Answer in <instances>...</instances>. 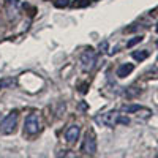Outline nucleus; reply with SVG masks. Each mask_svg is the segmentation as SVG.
I'll use <instances>...</instances> for the list:
<instances>
[{"label": "nucleus", "instance_id": "obj_1", "mask_svg": "<svg viewBox=\"0 0 158 158\" xmlns=\"http://www.w3.org/2000/svg\"><path fill=\"white\" fill-rule=\"evenodd\" d=\"M16 125H18V112H10L3 118V122L0 123V131L3 135H11L16 130Z\"/></svg>", "mask_w": 158, "mask_h": 158}, {"label": "nucleus", "instance_id": "obj_2", "mask_svg": "<svg viewBox=\"0 0 158 158\" xmlns=\"http://www.w3.org/2000/svg\"><path fill=\"white\" fill-rule=\"evenodd\" d=\"M95 63H97V54L92 48H89L81 56V67H82L84 71H90L92 68H94Z\"/></svg>", "mask_w": 158, "mask_h": 158}, {"label": "nucleus", "instance_id": "obj_3", "mask_svg": "<svg viewBox=\"0 0 158 158\" xmlns=\"http://www.w3.org/2000/svg\"><path fill=\"white\" fill-rule=\"evenodd\" d=\"M24 130L27 131L29 135H36L40 131V117L36 114L27 115V118H25V122H24Z\"/></svg>", "mask_w": 158, "mask_h": 158}, {"label": "nucleus", "instance_id": "obj_4", "mask_svg": "<svg viewBox=\"0 0 158 158\" xmlns=\"http://www.w3.org/2000/svg\"><path fill=\"white\" fill-rule=\"evenodd\" d=\"M118 115L115 111H111V112H106L103 114L101 117H97V122H100L101 125H106V127H114L118 123Z\"/></svg>", "mask_w": 158, "mask_h": 158}, {"label": "nucleus", "instance_id": "obj_5", "mask_svg": "<svg viewBox=\"0 0 158 158\" xmlns=\"http://www.w3.org/2000/svg\"><path fill=\"white\" fill-rule=\"evenodd\" d=\"M82 150L87 153V155H94L97 152V141H95V136L92 133H87L85 138H84V144H82Z\"/></svg>", "mask_w": 158, "mask_h": 158}, {"label": "nucleus", "instance_id": "obj_6", "mask_svg": "<svg viewBox=\"0 0 158 158\" xmlns=\"http://www.w3.org/2000/svg\"><path fill=\"white\" fill-rule=\"evenodd\" d=\"M79 133H81V128H79L77 125H71L68 130H67V133H65V139H67V142H74L77 138H79Z\"/></svg>", "mask_w": 158, "mask_h": 158}, {"label": "nucleus", "instance_id": "obj_7", "mask_svg": "<svg viewBox=\"0 0 158 158\" xmlns=\"http://www.w3.org/2000/svg\"><path fill=\"white\" fill-rule=\"evenodd\" d=\"M133 70H135L133 63H123V65H120V67L117 68V76L118 77H127L130 73H133Z\"/></svg>", "mask_w": 158, "mask_h": 158}, {"label": "nucleus", "instance_id": "obj_8", "mask_svg": "<svg viewBox=\"0 0 158 158\" xmlns=\"http://www.w3.org/2000/svg\"><path fill=\"white\" fill-rule=\"evenodd\" d=\"M147 57H149V51H135L133 52V59L135 60L142 62V60H146Z\"/></svg>", "mask_w": 158, "mask_h": 158}, {"label": "nucleus", "instance_id": "obj_9", "mask_svg": "<svg viewBox=\"0 0 158 158\" xmlns=\"http://www.w3.org/2000/svg\"><path fill=\"white\" fill-rule=\"evenodd\" d=\"M141 109H142L141 104H128V106H123V108H122V111H123V112H127V114L138 112V111H141Z\"/></svg>", "mask_w": 158, "mask_h": 158}, {"label": "nucleus", "instance_id": "obj_10", "mask_svg": "<svg viewBox=\"0 0 158 158\" xmlns=\"http://www.w3.org/2000/svg\"><path fill=\"white\" fill-rule=\"evenodd\" d=\"M142 38H144V36H141V35H139V36H135V38H131L130 41L127 43V48H133L135 44L141 43V41H142Z\"/></svg>", "mask_w": 158, "mask_h": 158}, {"label": "nucleus", "instance_id": "obj_11", "mask_svg": "<svg viewBox=\"0 0 158 158\" xmlns=\"http://www.w3.org/2000/svg\"><path fill=\"white\" fill-rule=\"evenodd\" d=\"M54 5L57 8H65V6L70 5V0H54Z\"/></svg>", "mask_w": 158, "mask_h": 158}, {"label": "nucleus", "instance_id": "obj_12", "mask_svg": "<svg viewBox=\"0 0 158 158\" xmlns=\"http://www.w3.org/2000/svg\"><path fill=\"white\" fill-rule=\"evenodd\" d=\"M89 2H90V0H76V2L73 3V6L74 8H84V6L89 5Z\"/></svg>", "mask_w": 158, "mask_h": 158}, {"label": "nucleus", "instance_id": "obj_13", "mask_svg": "<svg viewBox=\"0 0 158 158\" xmlns=\"http://www.w3.org/2000/svg\"><path fill=\"white\" fill-rule=\"evenodd\" d=\"M118 123L128 125V123H130V118H128V117H123V115H118Z\"/></svg>", "mask_w": 158, "mask_h": 158}, {"label": "nucleus", "instance_id": "obj_14", "mask_svg": "<svg viewBox=\"0 0 158 158\" xmlns=\"http://www.w3.org/2000/svg\"><path fill=\"white\" fill-rule=\"evenodd\" d=\"M100 51H106L108 49V41H103V43H100Z\"/></svg>", "mask_w": 158, "mask_h": 158}, {"label": "nucleus", "instance_id": "obj_15", "mask_svg": "<svg viewBox=\"0 0 158 158\" xmlns=\"http://www.w3.org/2000/svg\"><path fill=\"white\" fill-rule=\"evenodd\" d=\"M156 30H158V24H156Z\"/></svg>", "mask_w": 158, "mask_h": 158}, {"label": "nucleus", "instance_id": "obj_16", "mask_svg": "<svg viewBox=\"0 0 158 158\" xmlns=\"http://www.w3.org/2000/svg\"><path fill=\"white\" fill-rule=\"evenodd\" d=\"M156 65H158V59H156Z\"/></svg>", "mask_w": 158, "mask_h": 158}]
</instances>
